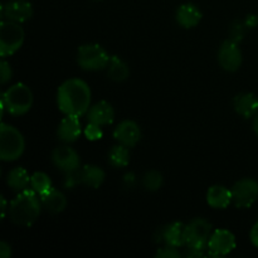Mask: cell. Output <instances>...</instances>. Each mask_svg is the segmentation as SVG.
I'll return each instance as SVG.
<instances>
[{"label": "cell", "mask_w": 258, "mask_h": 258, "mask_svg": "<svg viewBox=\"0 0 258 258\" xmlns=\"http://www.w3.org/2000/svg\"><path fill=\"white\" fill-rule=\"evenodd\" d=\"M249 238H251L252 244H253L256 248H258V222L252 227L251 233H249Z\"/></svg>", "instance_id": "obj_34"}, {"label": "cell", "mask_w": 258, "mask_h": 258, "mask_svg": "<svg viewBox=\"0 0 258 258\" xmlns=\"http://www.w3.org/2000/svg\"><path fill=\"white\" fill-rule=\"evenodd\" d=\"M236 237L227 229H216L208 242L209 254L213 257L226 256L236 248Z\"/></svg>", "instance_id": "obj_10"}, {"label": "cell", "mask_w": 258, "mask_h": 258, "mask_svg": "<svg viewBox=\"0 0 258 258\" xmlns=\"http://www.w3.org/2000/svg\"><path fill=\"white\" fill-rule=\"evenodd\" d=\"M244 23L248 28H254L258 25V15H248V17L244 19Z\"/></svg>", "instance_id": "obj_35"}, {"label": "cell", "mask_w": 258, "mask_h": 258, "mask_svg": "<svg viewBox=\"0 0 258 258\" xmlns=\"http://www.w3.org/2000/svg\"><path fill=\"white\" fill-rule=\"evenodd\" d=\"M2 17L5 20L22 24L33 17V5L28 0H10L3 4Z\"/></svg>", "instance_id": "obj_11"}, {"label": "cell", "mask_w": 258, "mask_h": 258, "mask_svg": "<svg viewBox=\"0 0 258 258\" xmlns=\"http://www.w3.org/2000/svg\"><path fill=\"white\" fill-rule=\"evenodd\" d=\"M232 198L237 208H249L258 199V183L254 179H241L232 188Z\"/></svg>", "instance_id": "obj_8"}, {"label": "cell", "mask_w": 258, "mask_h": 258, "mask_svg": "<svg viewBox=\"0 0 258 258\" xmlns=\"http://www.w3.org/2000/svg\"><path fill=\"white\" fill-rule=\"evenodd\" d=\"M81 178L83 185L97 189L105 181V171L97 165H86L81 169Z\"/></svg>", "instance_id": "obj_21"}, {"label": "cell", "mask_w": 258, "mask_h": 258, "mask_svg": "<svg viewBox=\"0 0 258 258\" xmlns=\"http://www.w3.org/2000/svg\"><path fill=\"white\" fill-rule=\"evenodd\" d=\"M108 161L115 168H125L130 163V153H128L127 146L120 145L113 146L108 154Z\"/></svg>", "instance_id": "obj_24"}, {"label": "cell", "mask_w": 258, "mask_h": 258, "mask_svg": "<svg viewBox=\"0 0 258 258\" xmlns=\"http://www.w3.org/2000/svg\"><path fill=\"white\" fill-rule=\"evenodd\" d=\"M156 258H179L181 257V253L178 251L176 247H171L166 244L163 248H159L155 253Z\"/></svg>", "instance_id": "obj_30"}, {"label": "cell", "mask_w": 258, "mask_h": 258, "mask_svg": "<svg viewBox=\"0 0 258 258\" xmlns=\"http://www.w3.org/2000/svg\"><path fill=\"white\" fill-rule=\"evenodd\" d=\"M25 150L22 133L14 126L2 123L0 126V159L3 161L18 160Z\"/></svg>", "instance_id": "obj_4"}, {"label": "cell", "mask_w": 258, "mask_h": 258, "mask_svg": "<svg viewBox=\"0 0 258 258\" xmlns=\"http://www.w3.org/2000/svg\"><path fill=\"white\" fill-rule=\"evenodd\" d=\"M253 130H254V133H256V135L258 136V115L254 117V120H253Z\"/></svg>", "instance_id": "obj_37"}, {"label": "cell", "mask_w": 258, "mask_h": 258, "mask_svg": "<svg viewBox=\"0 0 258 258\" xmlns=\"http://www.w3.org/2000/svg\"><path fill=\"white\" fill-rule=\"evenodd\" d=\"M25 33L19 23L3 20L0 23V55L7 58L22 48Z\"/></svg>", "instance_id": "obj_5"}, {"label": "cell", "mask_w": 258, "mask_h": 258, "mask_svg": "<svg viewBox=\"0 0 258 258\" xmlns=\"http://www.w3.org/2000/svg\"><path fill=\"white\" fill-rule=\"evenodd\" d=\"M39 198L43 208L47 209L49 213L58 214L64 211L66 207H67V199H66L64 194L54 188L45 191L44 194L39 196Z\"/></svg>", "instance_id": "obj_20"}, {"label": "cell", "mask_w": 258, "mask_h": 258, "mask_svg": "<svg viewBox=\"0 0 258 258\" xmlns=\"http://www.w3.org/2000/svg\"><path fill=\"white\" fill-rule=\"evenodd\" d=\"M52 161L59 170L64 173H70L81 168V159L77 151L67 145L58 146L53 150Z\"/></svg>", "instance_id": "obj_12"}, {"label": "cell", "mask_w": 258, "mask_h": 258, "mask_svg": "<svg viewBox=\"0 0 258 258\" xmlns=\"http://www.w3.org/2000/svg\"><path fill=\"white\" fill-rule=\"evenodd\" d=\"M82 184V178H81V168L77 170L70 171V173H66V188L71 189L75 188L76 185H80Z\"/></svg>", "instance_id": "obj_29"}, {"label": "cell", "mask_w": 258, "mask_h": 258, "mask_svg": "<svg viewBox=\"0 0 258 258\" xmlns=\"http://www.w3.org/2000/svg\"><path fill=\"white\" fill-rule=\"evenodd\" d=\"M233 106L236 112L244 118L254 116L258 111V97L254 93H239L234 97Z\"/></svg>", "instance_id": "obj_17"}, {"label": "cell", "mask_w": 258, "mask_h": 258, "mask_svg": "<svg viewBox=\"0 0 258 258\" xmlns=\"http://www.w3.org/2000/svg\"><path fill=\"white\" fill-rule=\"evenodd\" d=\"M202 17H203V14H202L201 9L196 4H191V3L180 5L175 14L178 24L180 27L185 28V29L197 27L201 23Z\"/></svg>", "instance_id": "obj_16"}, {"label": "cell", "mask_w": 258, "mask_h": 258, "mask_svg": "<svg viewBox=\"0 0 258 258\" xmlns=\"http://www.w3.org/2000/svg\"><path fill=\"white\" fill-rule=\"evenodd\" d=\"M143 185L149 191H158L163 185V175L158 170H149L143 178Z\"/></svg>", "instance_id": "obj_26"}, {"label": "cell", "mask_w": 258, "mask_h": 258, "mask_svg": "<svg viewBox=\"0 0 258 258\" xmlns=\"http://www.w3.org/2000/svg\"><path fill=\"white\" fill-rule=\"evenodd\" d=\"M128 75H130V70H128L127 63L117 55H111L107 66L108 77L115 82H123L125 80H127Z\"/></svg>", "instance_id": "obj_23"}, {"label": "cell", "mask_w": 258, "mask_h": 258, "mask_svg": "<svg viewBox=\"0 0 258 258\" xmlns=\"http://www.w3.org/2000/svg\"><path fill=\"white\" fill-rule=\"evenodd\" d=\"M30 186L38 196H42L45 191L52 189V180L43 171H37L30 176Z\"/></svg>", "instance_id": "obj_25"}, {"label": "cell", "mask_w": 258, "mask_h": 258, "mask_svg": "<svg viewBox=\"0 0 258 258\" xmlns=\"http://www.w3.org/2000/svg\"><path fill=\"white\" fill-rule=\"evenodd\" d=\"M12 76H13L12 67H10L9 63L3 58L2 63H0V82H2V85H5V83L9 82Z\"/></svg>", "instance_id": "obj_31"}, {"label": "cell", "mask_w": 258, "mask_h": 258, "mask_svg": "<svg viewBox=\"0 0 258 258\" xmlns=\"http://www.w3.org/2000/svg\"><path fill=\"white\" fill-rule=\"evenodd\" d=\"M57 105L66 116L81 117L90 110L91 88L80 78L67 80L58 88Z\"/></svg>", "instance_id": "obj_1"}, {"label": "cell", "mask_w": 258, "mask_h": 258, "mask_svg": "<svg viewBox=\"0 0 258 258\" xmlns=\"http://www.w3.org/2000/svg\"><path fill=\"white\" fill-rule=\"evenodd\" d=\"M8 207H7V201H5L4 197H2V218L4 219L5 216H7V211H8Z\"/></svg>", "instance_id": "obj_36"}, {"label": "cell", "mask_w": 258, "mask_h": 258, "mask_svg": "<svg viewBox=\"0 0 258 258\" xmlns=\"http://www.w3.org/2000/svg\"><path fill=\"white\" fill-rule=\"evenodd\" d=\"M233 202L232 190L223 185H213L207 191V203L214 209H226Z\"/></svg>", "instance_id": "obj_19"}, {"label": "cell", "mask_w": 258, "mask_h": 258, "mask_svg": "<svg viewBox=\"0 0 258 258\" xmlns=\"http://www.w3.org/2000/svg\"><path fill=\"white\" fill-rule=\"evenodd\" d=\"M113 138L127 148H134L141 139V130L135 121L125 120L113 131Z\"/></svg>", "instance_id": "obj_13"}, {"label": "cell", "mask_w": 258, "mask_h": 258, "mask_svg": "<svg viewBox=\"0 0 258 258\" xmlns=\"http://www.w3.org/2000/svg\"><path fill=\"white\" fill-rule=\"evenodd\" d=\"M95 2H103V0H95Z\"/></svg>", "instance_id": "obj_38"}, {"label": "cell", "mask_w": 258, "mask_h": 258, "mask_svg": "<svg viewBox=\"0 0 258 258\" xmlns=\"http://www.w3.org/2000/svg\"><path fill=\"white\" fill-rule=\"evenodd\" d=\"M102 130H101V126L96 125V123L88 122L87 127L85 128V136L91 141H97L100 139H102Z\"/></svg>", "instance_id": "obj_28"}, {"label": "cell", "mask_w": 258, "mask_h": 258, "mask_svg": "<svg viewBox=\"0 0 258 258\" xmlns=\"http://www.w3.org/2000/svg\"><path fill=\"white\" fill-rule=\"evenodd\" d=\"M204 256L203 249H198V248H190L188 247L185 252V257L188 258H202Z\"/></svg>", "instance_id": "obj_32"}, {"label": "cell", "mask_w": 258, "mask_h": 258, "mask_svg": "<svg viewBox=\"0 0 258 258\" xmlns=\"http://www.w3.org/2000/svg\"><path fill=\"white\" fill-rule=\"evenodd\" d=\"M33 106V93L24 83L10 86L2 95V116L5 111L12 116L25 115Z\"/></svg>", "instance_id": "obj_3"}, {"label": "cell", "mask_w": 258, "mask_h": 258, "mask_svg": "<svg viewBox=\"0 0 258 258\" xmlns=\"http://www.w3.org/2000/svg\"><path fill=\"white\" fill-rule=\"evenodd\" d=\"M7 183L12 190L20 193V191L28 189V186H29L30 184V176L25 169L18 166V168L12 169V170L8 173Z\"/></svg>", "instance_id": "obj_22"}, {"label": "cell", "mask_w": 258, "mask_h": 258, "mask_svg": "<svg viewBox=\"0 0 258 258\" xmlns=\"http://www.w3.org/2000/svg\"><path fill=\"white\" fill-rule=\"evenodd\" d=\"M113 120H115V110L107 101H100L90 107L87 112L88 122L96 123L98 126L111 125Z\"/></svg>", "instance_id": "obj_14"}, {"label": "cell", "mask_w": 258, "mask_h": 258, "mask_svg": "<svg viewBox=\"0 0 258 258\" xmlns=\"http://www.w3.org/2000/svg\"><path fill=\"white\" fill-rule=\"evenodd\" d=\"M42 202L37 193L30 189L18 193V196L10 202L9 216L13 223L22 227H30L39 218Z\"/></svg>", "instance_id": "obj_2"}, {"label": "cell", "mask_w": 258, "mask_h": 258, "mask_svg": "<svg viewBox=\"0 0 258 258\" xmlns=\"http://www.w3.org/2000/svg\"><path fill=\"white\" fill-rule=\"evenodd\" d=\"M247 29L248 27L246 25V23L241 22V20H236V22L232 23L231 28H229V34H231V39L234 40L236 43H239L246 35Z\"/></svg>", "instance_id": "obj_27"}, {"label": "cell", "mask_w": 258, "mask_h": 258, "mask_svg": "<svg viewBox=\"0 0 258 258\" xmlns=\"http://www.w3.org/2000/svg\"><path fill=\"white\" fill-rule=\"evenodd\" d=\"M163 241L171 247L186 246V224L181 222H174L164 228Z\"/></svg>", "instance_id": "obj_18"}, {"label": "cell", "mask_w": 258, "mask_h": 258, "mask_svg": "<svg viewBox=\"0 0 258 258\" xmlns=\"http://www.w3.org/2000/svg\"><path fill=\"white\" fill-rule=\"evenodd\" d=\"M212 236V224L204 218H194L186 224V247L198 249L208 248Z\"/></svg>", "instance_id": "obj_7"}, {"label": "cell", "mask_w": 258, "mask_h": 258, "mask_svg": "<svg viewBox=\"0 0 258 258\" xmlns=\"http://www.w3.org/2000/svg\"><path fill=\"white\" fill-rule=\"evenodd\" d=\"M82 128H81L80 117L77 116H66L60 121L57 130V136L60 141L66 144L75 143L81 136Z\"/></svg>", "instance_id": "obj_15"}, {"label": "cell", "mask_w": 258, "mask_h": 258, "mask_svg": "<svg viewBox=\"0 0 258 258\" xmlns=\"http://www.w3.org/2000/svg\"><path fill=\"white\" fill-rule=\"evenodd\" d=\"M111 55L100 44L88 43L77 50V63L85 71H100L107 68Z\"/></svg>", "instance_id": "obj_6"}, {"label": "cell", "mask_w": 258, "mask_h": 258, "mask_svg": "<svg viewBox=\"0 0 258 258\" xmlns=\"http://www.w3.org/2000/svg\"><path fill=\"white\" fill-rule=\"evenodd\" d=\"M10 256H12V247L7 242H2L0 243V257L9 258Z\"/></svg>", "instance_id": "obj_33"}, {"label": "cell", "mask_w": 258, "mask_h": 258, "mask_svg": "<svg viewBox=\"0 0 258 258\" xmlns=\"http://www.w3.org/2000/svg\"><path fill=\"white\" fill-rule=\"evenodd\" d=\"M242 52L238 47V43L234 40H224L218 50V62L223 70L228 72H236L242 64Z\"/></svg>", "instance_id": "obj_9"}]
</instances>
